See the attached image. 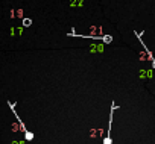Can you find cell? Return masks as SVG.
<instances>
[{
    "instance_id": "cell-1",
    "label": "cell",
    "mask_w": 155,
    "mask_h": 144,
    "mask_svg": "<svg viewBox=\"0 0 155 144\" xmlns=\"http://www.w3.org/2000/svg\"><path fill=\"white\" fill-rule=\"evenodd\" d=\"M116 103H113V108H111V112H110V123H108V135L104 138V144H111L113 139L110 136V132H111V123H113V115H114V109H116Z\"/></svg>"
},
{
    "instance_id": "cell-2",
    "label": "cell",
    "mask_w": 155,
    "mask_h": 144,
    "mask_svg": "<svg viewBox=\"0 0 155 144\" xmlns=\"http://www.w3.org/2000/svg\"><path fill=\"white\" fill-rule=\"evenodd\" d=\"M31 23H32V21H31L29 18H25V20H23V24H25V26H29Z\"/></svg>"
}]
</instances>
